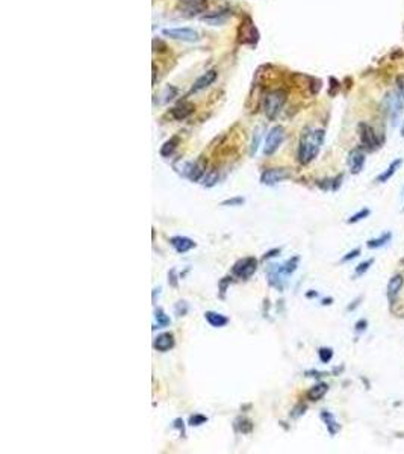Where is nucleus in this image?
Wrapping results in <instances>:
<instances>
[{"label":"nucleus","instance_id":"f257e3e1","mask_svg":"<svg viewBox=\"0 0 404 454\" xmlns=\"http://www.w3.org/2000/svg\"><path fill=\"white\" fill-rule=\"evenodd\" d=\"M324 130L323 129H309L300 138L298 145V161L303 165L311 164L320 153L324 142Z\"/></svg>","mask_w":404,"mask_h":454},{"label":"nucleus","instance_id":"f03ea898","mask_svg":"<svg viewBox=\"0 0 404 454\" xmlns=\"http://www.w3.org/2000/svg\"><path fill=\"white\" fill-rule=\"evenodd\" d=\"M298 261H300V258L295 256V258L286 261L282 265H271L270 270H268V283H270V286L282 291L286 285V277L291 276L297 270Z\"/></svg>","mask_w":404,"mask_h":454},{"label":"nucleus","instance_id":"7ed1b4c3","mask_svg":"<svg viewBox=\"0 0 404 454\" xmlns=\"http://www.w3.org/2000/svg\"><path fill=\"white\" fill-rule=\"evenodd\" d=\"M286 98H288V95L283 89L270 91L264 98V112H265V115L270 120H274L280 114L282 108L285 106Z\"/></svg>","mask_w":404,"mask_h":454},{"label":"nucleus","instance_id":"20e7f679","mask_svg":"<svg viewBox=\"0 0 404 454\" xmlns=\"http://www.w3.org/2000/svg\"><path fill=\"white\" fill-rule=\"evenodd\" d=\"M383 108H385L386 115L392 121V124H397L401 114H403L404 100L397 91H391V92L386 94V97L383 100Z\"/></svg>","mask_w":404,"mask_h":454},{"label":"nucleus","instance_id":"39448f33","mask_svg":"<svg viewBox=\"0 0 404 454\" xmlns=\"http://www.w3.org/2000/svg\"><path fill=\"white\" fill-rule=\"evenodd\" d=\"M183 177L192 180V182H200L203 176L206 174V164L203 159L194 161V162H180V167L177 170Z\"/></svg>","mask_w":404,"mask_h":454},{"label":"nucleus","instance_id":"423d86ee","mask_svg":"<svg viewBox=\"0 0 404 454\" xmlns=\"http://www.w3.org/2000/svg\"><path fill=\"white\" fill-rule=\"evenodd\" d=\"M285 141V129L282 126H274L268 130L267 138H265V145H264V153L267 156L274 155L279 147L283 144Z\"/></svg>","mask_w":404,"mask_h":454},{"label":"nucleus","instance_id":"0eeeda50","mask_svg":"<svg viewBox=\"0 0 404 454\" xmlns=\"http://www.w3.org/2000/svg\"><path fill=\"white\" fill-rule=\"evenodd\" d=\"M258 270V259L253 256H247L239 259L238 262H235L233 268H232V274L238 279L247 280L250 279Z\"/></svg>","mask_w":404,"mask_h":454},{"label":"nucleus","instance_id":"6e6552de","mask_svg":"<svg viewBox=\"0 0 404 454\" xmlns=\"http://www.w3.org/2000/svg\"><path fill=\"white\" fill-rule=\"evenodd\" d=\"M208 9V0H179L177 11L183 17H197Z\"/></svg>","mask_w":404,"mask_h":454},{"label":"nucleus","instance_id":"1a4fd4ad","mask_svg":"<svg viewBox=\"0 0 404 454\" xmlns=\"http://www.w3.org/2000/svg\"><path fill=\"white\" fill-rule=\"evenodd\" d=\"M164 36H168L176 41H183V42H197L200 39V33L194 29L189 27H170L162 30Z\"/></svg>","mask_w":404,"mask_h":454},{"label":"nucleus","instance_id":"9d476101","mask_svg":"<svg viewBox=\"0 0 404 454\" xmlns=\"http://www.w3.org/2000/svg\"><path fill=\"white\" fill-rule=\"evenodd\" d=\"M359 135H361V141L364 144L365 148L368 150H376L377 147H380V142H379V136L376 133V130L367 124V123H361L359 124Z\"/></svg>","mask_w":404,"mask_h":454},{"label":"nucleus","instance_id":"9b49d317","mask_svg":"<svg viewBox=\"0 0 404 454\" xmlns=\"http://www.w3.org/2000/svg\"><path fill=\"white\" fill-rule=\"evenodd\" d=\"M291 174L286 168H268L262 173L261 176V183L262 185H268V186H273L282 180H286L289 179Z\"/></svg>","mask_w":404,"mask_h":454},{"label":"nucleus","instance_id":"f8f14e48","mask_svg":"<svg viewBox=\"0 0 404 454\" xmlns=\"http://www.w3.org/2000/svg\"><path fill=\"white\" fill-rule=\"evenodd\" d=\"M365 152L362 148H353L350 153H348V167H350V171L353 174H359L362 170H364V165H365Z\"/></svg>","mask_w":404,"mask_h":454},{"label":"nucleus","instance_id":"ddd939ff","mask_svg":"<svg viewBox=\"0 0 404 454\" xmlns=\"http://www.w3.org/2000/svg\"><path fill=\"white\" fill-rule=\"evenodd\" d=\"M404 286V277L401 274H395L394 277L389 279L388 282V289H386V294H388V300L389 303H394L400 294V291L403 289Z\"/></svg>","mask_w":404,"mask_h":454},{"label":"nucleus","instance_id":"4468645a","mask_svg":"<svg viewBox=\"0 0 404 454\" xmlns=\"http://www.w3.org/2000/svg\"><path fill=\"white\" fill-rule=\"evenodd\" d=\"M217 76H218L217 70H209V71H206L205 74H201V76L194 82V85H192V88H191V92H198V91H201V89H206L208 86H211V85L215 82Z\"/></svg>","mask_w":404,"mask_h":454},{"label":"nucleus","instance_id":"2eb2a0df","mask_svg":"<svg viewBox=\"0 0 404 454\" xmlns=\"http://www.w3.org/2000/svg\"><path fill=\"white\" fill-rule=\"evenodd\" d=\"M153 347H155V350H158L161 353H165V351H168L174 347V336L171 333H161L155 338Z\"/></svg>","mask_w":404,"mask_h":454},{"label":"nucleus","instance_id":"dca6fc26","mask_svg":"<svg viewBox=\"0 0 404 454\" xmlns=\"http://www.w3.org/2000/svg\"><path fill=\"white\" fill-rule=\"evenodd\" d=\"M170 244L174 247V250L177 253H186V251H189L195 247V242L191 238H186V236H173L170 239Z\"/></svg>","mask_w":404,"mask_h":454},{"label":"nucleus","instance_id":"f3484780","mask_svg":"<svg viewBox=\"0 0 404 454\" xmlns=\"http://www.w3.org/2000/svg\"><path fill=\"white\" fill-rule=\"evenodd\" d=\"M192 112H194V105L189 103V102H182V103H179L177 106H174L171 109V115L177 121H182V120L188 118Z\"/></svg>","mask_w":404,"mask_h":454},{"label":"nucleus","instance_id":"a211bd4d","mask_svg":"<svg viewBox=\"0 0 404 454\" xmlns=\"http://www.w3.org/2000/svg\"><path fill=\"white\" fill-rule=\"evenodd\" d=\"M205 318H206V321H208L212 327H215V329H220V327H224V326L229 324V318H227L226 315L218 314V312H214V311H208V312L205 314Z\"/></svg>","mask_w":404,"mask_h":454},{"label":"nucleus","instance_id":"6ab92c4d","mask_svg":"<svg viewBox=\"0 0 404 454\" xmlns=\"http://www.w3.org/2000/svg\"><path fill=\"white\" fill-rule=\"evenodd\" d=\"M327 391H329V385L320 382V383H317L315 386H312V388L308 391V398H309L311 401H320V400L327 394Z\"/></svg>","mask_w":404,"mask_h":454},{"label":"nucleus","instance_id":"aec40b11","mask_svg":"<svg viewBox=\"0 0 404 454\" xmlns=\"http://www.w3.org/2000/svg\"><path fill=\"white\" fill-rule=\"evenodd\" d=\"M321 420L326 423V427H327V432L332 435V436H335L339 430H341V426H339V423L335 420V417L330 414V412H327V411H323L321 412Z\"/></svg>","mask_w":404,"mask_h":454},{"label":"nucleus","instance_id":"412c9836","mask_svg":"<svg viewBox=\"0 0 404 454\" xmlns=\"http://www.w3.org/2000/svg\"><path fill=\"white\" fill-rule=\"evenodd\" d=\"M401 164H403V159L401 158H398V159H395V161H392L391 162V165L377 177V182H380V183H385V182H388L395 173H397V170L401 167Z\"/></svg>","mask_w":404,"mask_h":454},{"label":"nucleus","instance_id":"4be33fe9","mask_svg":"<svg viewBox=\"0 0 404 454\" xmlns=\"http://www.w3.org/2000/svg\"><path fill=\"white\" fill-rule=\"evenodd\" d=\"M227 17H229V11L224 9V11H217V12H214L211 15H205L203 21H206V23H209L212 26H218V24H223L227 20Z\"/></svg>","mask_w":404,"mask_h":454},{"label":"nucleus","instance_id":"5701e85b","mask_svg":"<svg viewBox=\"0 0 404 454\" xmlns=\"http://www.w3.org/2000/svg\"><path fill=\"white\" fill-rule=\"evenodd\" d=\"M179 142H180L179 136H173V138H170V139H168V141H165V142H164V145L161 147V155H162L164 158H170V156H171V155L176 152V148H177Z\"/></svg>","mask_w":404,"mask_h":454},{"label":"nucleus","instance_id":"b1692460","mask_svg":"<svg viewBox=\"0 0 404 454\" xmlns=\"http://www.w3.org/2000/svg\"><path fill=\"white\" fill-rule=\"evenodd\" d=\"M391 239H392V233H391V232H386V233H383L380 238L370 239V241L367 242V245H368L370 248H380V247H385L388 242H391Z\"/></svg>","mask_w":404,"mask_h":454},{"label":"nucleus","instance_id":"393cba45","mask_svg":"<svg viewBox=\"0 0 404 454\" xmlns=\"http://www.w3.org/2000/svg\"><path fill=\"white\" fill-rule=\"evenodd\" d=\"M218 177H220V174H218V170H211V171H206V174L203 176V179H201V185L203 186H206V188H212L214 185H217V182H218Z\"/></svg>","mask_w":404,"mask_h":454},{"label":"nucleus","instance_id":"a878e982","mask_svg":"<svg viewBox=\"0 0 404 454\" xmlns=\"http://www.w3.org/2000/svg\"><path fill=\"white\" fill-rule=\"evenodd\" d=\"M155 321H156V324H158V329L167 327V326H170V323H171L170 317L165 315L164 309H161V308H158V309L155 311Z\"/></svg>","mask_w":404,"mask_h":454},{"label":"nucleus","instance_id":"bb28decb","mask_svg":"<svg viewBox=\"0 0 404 454\" xmlns=\"http://www.w3.org/2000/svg\"><path fill=\"white\" fill-rule=\"evenodd\" d=\"M236 427L242 435H248L253 430V423L248 418H238L236 420Z\"/></svg>","mask_w":404,"mask_h":454},{"label":"nucleus","instance_id":"cd10ccee","mask_svg":"<svg viewBox=\"0 0 404 454\" xmlns=\"http://www.w3.org/2000/svg\"><path fill=\"white\" fill-rule=\"evenodd\" d=\"M370 214H371V211H370V209H367V208H364V209H361L358 214H355V215H351V217L348 218V224L359 223V221L365 220L367 217H370Z\"/></svg>","mask_w":404,"mask_h":454},{"label":"nucleus","instance_id":"c85d7f7f","mask_svg":"<svg viewBox=\"0 0 404 454\" xmlns=\"http://www.w3.org/2000/svg\"><path fill=\"white\" fill-rule=\"evenodd\" d=\"M318 356H320V361L323 364H329L333 358V350L332 348H327V347H321L318 350Z\"/></svg>","mask_w":404,"mask_h":454},{"label":"nucleus","instance_id":"c756f323","mask_svg":"<svg viewBox=\"0 0 404 454\" xmlns=\"http://www.w3.org/2000/svg\"><path fill=\"white\" fill-rule=\"evenodd\" d=\"M176 94H177V89H176L174 86H167V88L162 91V94H161V97H164V98L161 100V103H168L170 100H173V98L176 97Z\"/></svg>","mask_w":404,"mask_h":454},{"label":"nucleus","instance_id":"7c9ffc66","mask_svg":"<svg viewBox=\"0 0 404 454\" xmlns=\"http://www.w3.org/2000/svg\"><path fill=\"white\" fill-rule=\"evenodd\" d=\"M205 423H208V417H205L201 414H194V415L189 417V426L191 427H198Z\"/></svg>","mask_w":404,"mask_h":454},{"label":"nucleus","instance_id":"2f4dec72","mask_svg":"<svg viewBox=\"0 0 404 454\" xmlns=\"http://www.w3.org/2000/svg\"><path fill=\"white\" fill-rule=\"evenodd\" d=\"M188 309H189V306H188V303L183 301V300H180V301H177V303L174 305V314H176L177 317H185V315L188 314Z\"/></svg>","mask_w":404,"mask_h":454},{"label":"nucleus","instance_id":"473e14b6","mask_svg":"<svg viewBox=\"0 0 404 454\" xmlns=\"http://www.w3.org/2000/svg\"><path fill=\"white\" fill-rule=\"evenodd\" d=\"M374 264V259H368V261H365V262H361L358 267H356V276H362V274H365L368 270H370V267Z\"/></svg>","mask_w":404,"mask_h":454},{"label":"nucleus","instance_id":"72a5a7b5","mask_svg":"<svg viewBox=\"0 0 404 454\" xmlns=\"http://www.w3.org/2000/svg\"><path fill=\"white\" fill-rule=\"evenodd\" d=\"M244 201H245V200H244L242 197H233V198L224 200L221 205H223V206H242Z\"/></svg>","mask_w":404,"mask_h":454},{"label":"nucleus","instance_id":"f704fd0d","mask_svg":"<svg viewBox=\"0 0 404 454\" xmlns=\"http://www.w3.org/2000/svg\"><path fill=\"white\" fill-rule=\"evenodd\" d=\"M359 255H361V248H355V250L348 251V253H347V256H344V258H342V262H348V261H351V259H355V258H358Z\"/></svg>","mask_w":404,"mask_h":454},{"label":"nucleus","instance_id":"c9c22d12","mask_svg":"<svg viewBox=\"0 0 404 454\" xmlns=\"http://www.w3.org/2000/svg\"><path fill=\"white\" fill-rule=\"evenodd\" d=\"M397 92L401 95V98L404 100V76L397 77Z\"/></svg>","mask_w":404,"mask_h":454},{"label":"nucleus","instance_id":"e433bc0d","mask_svg":"<svg viewBox=\"0 0 404 454\" xmlns=\"http://www.w3.org/2000/svg\"><path fill=\"white\" fill-rule=\"evenodd\" d=\"M168 283L173 288H177V276H176V270H171L168 273Z\"/></svg>","mask_w":404,"mask_h":454},{"label":"nucleus","instance_id":"4c0bfd02","mask_svg":"<svg viewBox=\"0 0 404 454\" xmlns=\"http://www.w3.org/2000/svg\"><path fill=\"white\" fill-rule=\"evenodd\" d=\"M367 326H368V321H367V320H359V321L356 323V330H358V332H364V330L367 329Z\"/></svg>","mask_w":404,"mask_h":454},{"label":"nucleus","instance_id":"58836bf2","mask_svg":"<svg viewBox=\"0 0 404 454\" xmlns=\"http://www.w3.org/2000/svg\"><path fill=\"white\" fill-rule=\"evenodd\" d=\"M176 429H179L180 430V433L185 436V426H183V421L180 420V418H177V420H174V424H173Z\"/></svg>","mask_w":404,"mask_h":454},{"label":"nucleus","instance_id":"ea45409f","mask_svg":"<svg viewBox=\"0 0 404 454\" xmlns=\"http://www.w3.org/2000/svg\"><path fill=\"white\" fill-rule=\"evenodd\" d=\"M230 283V279L229 277H226V280H223L221 283H220V288H221V297H224V292H226V289H227V285Z\"/></svg>","mask_w":404,"mask_h":454},{"label":"nucleus","instance_id":"a19ab883","mask_svg":"<svg viewBox=\"0 0 404 454\" xmlns=\"http://www.w3.org/2000/svg\"><path fill=\"white\" fill-rule=\"evenodd\" d=\"M277 253H280V248H274V250H270L268 253H265L264 259H270V258H274Z\"/></svg>","mask_w":404,"mask_h":454},{"label":"nucleus","instance_id":"79ce46f5","mask_svg":"<svg viewBox=\"0 0 404 454\" xmlns=\"http://www.w3.org/2000/svg\"><path fill=\"white\" fill-rule=\"evenodd\" d=\"M317 295H318V292H314V291H312V292H308V294H306V297H309V298H311V297H317Z\"/></svg>","mask_w":404,"mask_h":454},{"label":"nucleus","instance_id":"37998d69","mask_svg":"<svg viewBox=\"0 0 404 454\" xmlns=\"http://www.w3.org/2000/svg\"><path fill=\"white\" fill-rule=\"evenodd\" d=\"M332 301H333L332 298H326V300H323V305H324V306H326V305H332Z\"/></svg>","mask_w":404,"mask_h":454},{"label":"nucleus","instance_id":"c03bdc74","mask_svg":"<svg viewBox=\"0 0 404 454\" xmlns=\"http://www.w3.org/2000/svg\"><path fill=\"white\" fill-rule=\"evenodd\" d=\"M401 136L404 138V123H403V126H401Z\"/></svg>","mask_w":404,"mask_h":454}]
</instances>
